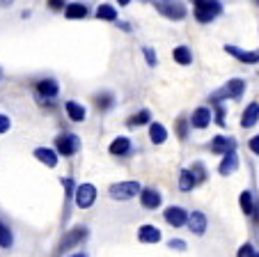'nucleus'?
I'll return each mask as SVG.
<instances>
[{
  "label": "nucleus",
  "mask_w": 259,
  "mask_h": 257,
  "mask_svg": "<svg viewBox=\"0 0 259 257\" xmlns=\"http://www.w3.org/2000/svg\"><path fill=\"white\" fill-rule=\"evenodd\" d=\"M223 14V3L220 0H193V16L197 23L206 25Z\"/></svg>",
  "instance_id": "1"
},
{
  "label": "nucleus",
  "mask_w": 259,
  "mask_h": 257,
  "mask_svg": "<svg viewBox=\"0 0 259 257\" xmlns=\"http://www.w3.org/2000/svg\"><path fill=\"white\" fill-rule=\"evenodd\" d=\"M243 94H245V81L243 78H230L223 88L215 90V92L211 94L209 101L218 103V101H225V99H234V101H239Z\"/></svg>",
  "instance_id": "2"
},
{
  "label": "nucleus",
  "mask_w": 259,
  "mask_h": 257,
  "mask_svg": "<svg viewBox=\"0 0 259 257\" xmlns=\"http://www.w3.org/2000/svg\"><path fill=\"white\" fill-rule=\"evenodd\" d=\"M88 237H90V230L85 228V225H76V228H71L62 239H60V243L55 246L53 255H55V257H58V255H64V252H69L71 248L78 246V243H83Z\"/></svg>",
  "instance_id": "3"
},
{
  "label": "nucleus",
  "mask_w": 259,
  "mask_h": 257,
  "mask_svg": "<svg viewBox=\"0 0 259 257\" xmlns=\"http://www.w3.org/2000/svg\"><path fill=\"white\" fill-rule=\"evenodd\" d=\"M142 186L140 181H117V184H113L110 189H108V195L113 200H117V202H126V200L136 198V195H140Z\"/></svg>",
  "instance_id": "4"
},
{
  "label": "nucleus",
  "mask_w": 259,
  "mask_h": 257,
  "mask_svg": "<svg viewBox=\"0 0 259 257\" xmlns=\"http://www.w3.org/2000/svg\"><path fill=\"white\" fill-rule=\"evenodd\" d=\"M34 94H37V101L49 106V101H53L60 94L58 81H55V78H41V81H37L34 83Z\"/></svg>",
  "instance_id": "5"
},
{
  "label": "nucleus",
  "mask_w": 259,
  "mask_h": 257,
  "mask_svg": "<svg viewBox=\"0 0 259 257\" xmlns=\"http://www.w3.org/2000/svg\"><path fill=\"white\" fill-rule=\"evenodd\" d=\"M53 147L60 156H73L80 150V140H78V136H73V133H60V136H55Z\"/></svg>",
  "instance_id": "6"
},
{
  "label": "nucleus",
  "mask_w": 259,
  "mask_h": 257,
  "mask_svg": "<svg viewBox=\"0 0 259 257\" xmlns=\"http://www.w3.org/2000/svg\"><path fill=\"white\" fill-rule=\"evenodd\" d=\"M156 10L170 21H181V19H186V14H188L186 5L177 3V0H161V3H156Z\"/></svg>",
  "instance_id": "7"
},
{
  "label": "nucleus",
  "mask_w": 259,
  "mask_h": 257,
  "mask_svg": "<svg viewBox=\"0 0 259 257\" xmlns=\"http://www.w3.org/2000/svg\"><path fill=\"white\" fill-rule=\"evenodd\" d=\"M97 195H99V191H97V186L94 184H80L78 189H76V195H73V200H76V207L78 209H90L94 202H97Z\"/></svg>",
  "instance_id": "8"
},
{
  "label": "nucleus",
  "mask_w": 259,
  "mask_h": 257,
  "mask_svg": "<svg viewBox=\"0 0 259 257\" xmlns=\"http://www.w3.org/2000/svg\"><path fill=\"white\" fill-rule=\"evenodd\" d=\"M163 218H165V223L170 225V228H186L188 225V211L186 209L177 207V204H172V207H167L165 211H163Z\"/></svg>",
  "instance_id": "9"
},
{
  "label": "nucleus",
  "mask_w": 259,
  "mask_h": 257,
  "mask_svg": "<svg viewBox=\"0 0 259 257\" xmlns=\"http://www.w3.org/2000/svg\"><path fill=\"white\" fill-rule=\"evenodd\" d=\"M209 152L218 156H225L230 152H236V140L232 136H215L213 140L209 142Z\"/></svg>",
  "instance_id": "10"
},
{
  "label": "nucleus",
  "mask_w": 259,
  "mask_h": 257,
  "mask_svg": "<svg viewBox=\"0 0 259 257\" xmlns=\"http://www.w3.org/2000/svg\"><path fill=\"white\" fill-rule=\"evenodd\" d=\"M138 198H140L142 209H149V211H154V209H158V207H161V202H163V195H161V191H158V189H154V186H147V189H142Z\"/></svg>",
  "instance_id": "11"
},
{
  "label": "nucleus",
  "mask_w": 259,
  "mask_h": 257,
  "mask_svg": "<svg viewBox=\"0 0 259 257\" xmlns=\"http://www.w3.org/2000/svg\"><path fill=\"white\" fill-rule=\"evenodd\" d=\"M225 53L232 55L234 60H239V62H243V64H257L259 62V51H245V49H239V46L227 44Z\"/></svg>",
  "instance_id": "12"
},
{
  "label": "nucleus",
  "mask_w": 259,
  "mask_h": 257,
  "mask_svg": "<svg viewBox=\"0 0 259 257\" xmlns=\"http://www.w3.org/2000/svg\"><path fill=\"white\" fill-rule=\"evenodd\" d=\"M211 122H213V111L209 106L195 108V113L191 115V126H195V129H206Z\"/></svg>",
  "instance_id": "13"
},
{
  "label": "nucleus",
  "mask_w": 259,
  "mask_h": 257,
  "mask_svg": "<svg viewBox=\"0 0 259 257\" xmlns=\"http://www.w3.org/2000/svg\"><path fill=\"white\" fill-rule=\"evenodd\" d=\"M32 156L39 163H44L46 168H55L58 165V152H55V147H37V150L32 152Z\"/></svg>",
  "instance_id": "14"
},
{
  "label": "nucleus",
  "mask_w": 259,
  "mask_h": 257,
  "mask_svg": "<svg viewBox=\"0 0 259 257\" xmlns=\"http://www.w3.org/2000/svg\"><path fill=\"white\" fill-rule=\"evenodd\" d=\"M161 239H163V234L156 225H140L138 228V241L140 243H158Z\"/></svg>",
  "instance_id": "15"
},
{
  "label": "nucleus",
  "mask_w": 259,
  "mask_h": 257,
  "mask_svg": "<svg viewBox=\"0 0 259 257\" xmlns=\"http://www.w3.org/2000/svg\"><path fill=\"white\" fill-rule=\"evenodd\" d=\"M259 122V101H252L241 113V129H252Z\"/></svg>",
  "instance_id": "16"
},
{
  "label": "nucleus",
  "mask_w": 259,
  "mask_h": 257,
  "mask_svg": "<svg viewBox=\"0 0 259 257\" xmlns=\"http://www.w3.org/2000/svg\"><path fill=\"white\" fill-rule=\"evenodd\" d=\"M110 154L113 156H128L133 152V142H131V138H126V136H119V138H115L113 142H110Z\"/></svg>",
  "instance_id": "17"
},
{
  "label": "nucleus",
  "mask_w": 259,
  "mask_h": 257,
  "mask_svg": "<svg viewBox=\"0 0 259 257\" xmlns=\"http://www.w3.org/2000/svg\"><path fill=\"white\" fill-rule=\"evenodd\" d=\"M236 168H239V156H236V152H230V154H225L223 159H220L218 175L230 177L232 172H236Z\"/></svg>",
  "instance_id": "18"
},
{
  "label": "nucleus",
  "mask_w": 259,
  "mask_h": 257,
  "mask_svg": "<svg viewBox=\"0 0 259 257\" xmlns=\"http://www.w3.org/2000/svg\"><path fill=\"white\" fill-rule=\"evenodd\" d=\"M209 223H206V216L202 211H191L188 213V230L193 234H204Z\"/></svg>",
  "instance_id": "19"
},
{
  "label": "nucleus",
  "mask_w": 259,
  "mask_h": 257,
  "mask_svg": "<svg viewBox=\"0 0 259 257\" xmlns=\"http://www.w3.org/2000/svg\"><path fill=\"white\" fill-rule=\"evenodd\" d=\"M88 14H90V7L85 3H67V7H64V16L69 21L88 19Z\"/></svg>",
  "instance_id": "20"
},
{
  "label": "nucleus",
  "mask_w": 259,
  "mask_h": 257,
  "mask_svg": "<svg viewBox=\"0 0 259 257\" xmlns=\"http://www.w3.org/2000/svg\"><path fill=\"white\" fill-rule=\"evenodd\" d=\"M239 204H241V211H243L245 216H254V209H257L259 200L254 198L252 191H243V193L239 195Z\"/></svg>",
  "instance_id": "21"
},
{
  "label": "nucleus",
  "mask_w": 259,
  "mask_h": 257,
  "mask_svg": "<svg viewBox=\"0 0 259 257\" xmlns=\"http://www.w3.org/2000/svg\"><path fill=\"white\" fill-rule=\"evenodd\" d=\"M64 111H67V117L71 122H85V117H88L85 106L83 103H78V101H67L64 103Z\"/></svg>",
  "instance_id": "22"
},
{
  "label": "nucleus",
  "mask_w": 259,
  "mask_h": 257,
  "mask_svg": "<svg viewBox=\"0 0 259 257\" xmlns=\"http://www.w3.org/2000/svg\"><path fill=\"white\" fill-rule=\"evenodd\" d=\"M94 106H97V111H101V113L110 111V108L115 106V94L108 92V90L97 92V94H94Z\"/></svg>",
  "instance_id": "23"
},
{
  "label": "nucleus",
  "mask_w": 259,
  "mask_h": 257,
  "mask_svg": "<svg viewBox=\"0 0 259 257\" xmlns=\"http://www.w3.org/2000/svg\"><path fill=\"white\" fill-rule=\"evenodd\" d=\"M197 184H200V181H197V177L193 175L191 168H188V170H181V172H179V191H181V193H191V191L195 189Z\"/></svg>",
  "instance_id": "24"
},
{
  "label": "nucleus",
  "mask_w": 259,
  "mask_h": 257,
  "mask_svg": "<svg viewBox=\"0 0 259 257\" xmlns=\"http://www.w3.org/2000/svg\"><path fill=\"white\" fill-rule=\"evenodd\" d=\"M149 140L154 145H163L167 140V129L161 124V122H149Z\"/></svg>",
  "instance_id": "25"
},
{
  "label": "nucleus",
  "mask_w": 259,
  "mask_h": 257,
  "mask_svg": "<svg viewBox=\"0 0 259 257\" xmlns=\"http://www.w3.org/2000/svg\"><path fill=\"white\" fill-rule=\"evenodd\" d=\"M172 60L177 64H181V67H188V64H193V51L188 46H177L172 51Z\"/></svg>",
  "instance_id": "26"
},
{
  "label": "nucleus",
  "mask_w": 259,
  "mask_h": 257,
  "mask_svg": "<svg viewBox=\"0 0 259 257\" xmlns=\"http://www.w3.org/2000/svg\"><path fill=\"white\" fill-rule=\"evenodd\" d=\"M152 122V111H147V108H142V111H138L136 115H131L126 120V126L128 129H136V126H145Z\"/></svg>",
  "instance_id": "27"
},
{
  "label": "nucleus",
  "mask_w": 259,
  "mask_h": 257,
  "mask_svg": "<svg viewBox=\"0 0 259 257\" xmlns=\"http://www.w3.org/2000/svg\"><path fill=\"white\" fill-rule=\"evenodd\" d=\"M188 131H191V120H188L186 115H179V117H177V122H175V133H177V138L184 142V140L188 138Z\"/></svg>",
  "instance_id": "28"
},
{
  "label": "nucleus",
  "mask_w": 259,
  "mask_h": 257,
  "mask_svg": "<svg viewBox=\"0 0 259 257\" xmlns=\"http://www.w3.org/2000/svg\"><path fill=\"white\" fill-rule=\"evenodd\" d=\"M94 16H97L99 21H117V10H115L113 5H108V3H103V5L97 7V12H94Z\"/></svg>",
  "instance_id": "29"
},
{
  "label": "nucleus",
  "mask_w": 259,
  "mask_h": 257,
  "mask_svg": "<svg viewBox=\"0 0 259 257\" xmlns=\"http://www.w3.org/2000/svg\"><path fill=\"white\" fill-rule=\"evenodd\" d=\"M12 246H14V234H12L10 225L0 221V248L7 250V248H12Z\"/></svg>",
  "instance_id": "30"
},
{
  "label": "nucleus",
  "mask_w": 259,
  "mask_h": 257,
  "mask_svg": "<svg viewBox=\"0 0 259 257\" xmlns=\"http://www.w3.org/2000/svg\"><path fill=\"white\" fill-rule=\"evenodd\" d=\"M213 122L220 126V129H225L227 126V108H225L223 101L213 103Z\"/></svg>",
  "instance_id": "31"
},
{
  "label": "nucleus",
  "mask_w": 259,
  "mask_h": 257,
  "mask_svg": "<svg viewBox=\"0 0 259 257\" xmlns=\"http://www.w3.org/2000/svg\"><path fill=\"white\" fill-rule=\"evenodd\" d=\"M191 170H193V175L197 177V181H200V184H204V181L209 179V170H206V165L202 163V161H195Z\"/></svg>",
  "instance_id": "32"
},
{
  "label": "nucleus",
  "mask_w": 259,
  "mask_h": 257,
  "mask_svg": "<svg viewBox=\"0 0 259 257\" xmlns=\"http://www.w3.org/2000/svg\"><path fill=\"white\" fill-rule=\"evenodd\" d=\"M142 55H145V62L149 64V67H156V64H158V60H156V51H154L152 46H145V49H142Z\"/></svg>",
  "instance_id": "33"
},
{
  "label": "nucleus",
  "mask_w": 259,
  "mask_h": 257,
  "mask_svg": "<svg viewBox=\"0 0 259 257\" xmlns=\"http://www.w3.org/2000/svg\"><path fill=\"white\" fill-rule=\"evenodd\" d=\"M236 257H257V250H254L252 243H243L239 248V252H236Z\"/></svg>",
  "instance_id": "34"
},
{
  "label": "nucleus",
  "mask_w": 259,
  "mask_h": 257,
  "mask_svg": "<svg viewBox=\"0 0 259 257\" xmlns=\"http://www.w3.org/2000/svg\"><path fill=\"white\" fill-rule=\"evenodd\" d=\"M62 186H64V193H67V202H71L73 200V179H69V177H64L62 179Z\"/></svg>",
  "instance_id": "35"
},
{
  "label": "nucleus",
  "mask_w": 259,
  "mask_h": 257,
  "mask_svg": "<svg viewBox=\"0 0 259 257\" xmlns=\"http://www.w3.org/2000/svg\"><path fill=\"white\" fill-rule=\"evenodd\" d=\"M167 248H170V250H186V241H184V239H170V241H167Z\"/></svg>",
  "instance_id": "36"
},
{
  "label": "nucleus",
  "mask_w": 259,
  "mask_h": 257,
  "mask_svg": "<svg viewBox=\"0 0 259 257\" xmlns=\"http://www.w3.org/2000/svg\"><path fill=\"white\" fill-rule=\"evenodd\" d=\"M46 5H49L51 12H64V7H67V0H49Z\"/></svg>",
  "instance_id": "37"
},
{
  "label": "nucleus",
  "mask_w": 259,
  "mask_h": 257,
  "mask_svg": "<svg viewBox=\"0 0 259 257\" xmlns=\"http://www.w3.org/2000/svg\"><path fill=\"white\" fill-rule=\"evenodd\" d=\"M10 129H12V120L5 115V113H0V136H3V133H7Z\"/></svg>",
  "instance_id": "38"
},
{
  "label": "nucleus",
  "mask_w": 259,
  "mask_h": 257,
  "mask_svg": "<svg viewBox=\"0 0 259 257\" xmlns=\"http://www.w3.org/2000/svg\"><path fill=\"white\" fill-rule=\"evenodd\" d=\"M248 150L252 152L254 156H259V133H257V136H252V138L248 140Z\"/></svg>",
  "instance_id": "39"
},
{
  "label": "nucleus",
  "mask_w": 259,
  "mask_h": 257,
  "mask_svg": "<svg viewBox=\"0 0 259 257\" xmlns=\"http://www.w3.org/2000/svg\"><path fill=\"white\" fill-rule=\"evenodd\" d=\"M12 3H14V0H0V5H3V7H10Z\"/></svg>",
  "instance_id": "40"
},
{
  "label": "nucleus",
  "mask_w": 259,
  "mask_h": 257,
  "mask_svg": "<svg viewBox=\"0 0 259 257\" xmlns=\"http://www.w3.org/2000/svg\"><path fill=\"white\" fill-rule=\"evenodd\" d=\"M69 257H88V255H85V252H71Z\"/></svg>",
  "instance_id": "41"
},
{
  "label": "nucleus",
  "mask_w": 259,
  "mask_h": 257,
  "mask_svg": "<svg viewBox=\"0 0 259 257\" xmlns=\"http://www.w3.org/2000/svg\"><path fill=\"white\" fill-rule=\"evenodd\" d=\"M128 3H131V0H117V5H122V7H124V5H128Z\"/></svg>",
  "instance_id": "42"
},
{
  "label": "nucleus",
  "mask_w": 259,
  "mask_h": 257,
  "mask_svg": "<svg viewBox=\"0 0 259 257\" xmlns=\"http://www.w3.org/2000/svg\"><path fill=\"white\" fill-rule=\"evenodd\" d=\"M252 3H254V5H259V0H252Z\"/></svg>",
  "instance_id": "43"
},
{
  "label": "nucleus",
  "mask_w": 259,
  "mask_h": 257,
  "mask_svg": "<svg viewBox=\"0 0 259 257\" xmlns=\"http://www.w3.org/2000/svg\"><path fill=\"white\" fill-rule=\"evenodd\" d=\"M257 257H259V252H257Z\"/></svg>",
  "instance_id": "44"
}]
</instances>
